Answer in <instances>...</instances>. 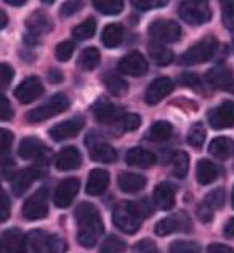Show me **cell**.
I'll return each instance as SVG.
<instances>
[{"instance_id": "obj_29", "label": "cell", "mask_w": 234, "mask_h": 253, "mask_svg": "<svg viewBox=\"0 0 234 253\" xmlns=\"http://www.w3.org/2000/svg\"><path fill=\"white\" fill-rule=\"evenodd\" d=\"M196 176H197V181L204 186L213 183L218 178L217 165L210 161H207V159H200L196 167Z\"/></svg>"}, {"instance_id": "obj_14", "label": "cell", "mask_w": 234, "mask_h": 253, "mask_svg": "<svg viewBox=\"0 0 234 253\" xmlns=\"http://www.w3.org/2000/svg\"><path fill=\"white\" fill-rule=\"evenodd\" d=\"M45 173L44 169L40 167H29V169H24L19 173H16L15 178L11 179V188L15 196H23L26 191L31 188V184L36 181L37 178H40Z\"/></svg>"}, {"instance_id": "obj_50", "label": "cell", "mask_w": 234, "mask_h": 253, "mask_svg": "<svg viewBox=\"0 0 234 253\" xmlns=\"http://www.w3.org/2000/svg\"><path fill=\"white\" fill-rule=\"evenodd\" d=\"M10 216V199L6 196V192L2 189L0 191V219L6 221Z\"/></svg>"}, {"instance_id": "obj_59", "label": "cell", "mask_w": 234, "mask_h": 253, "mask_svg": "<svg viewBox=\"0 0 234 253\" xmlns=\"http://www.w3.org/2000/svg\"><path fill=\"white\" fill-rule=\"evenodd\" d=\"M0 15H2V24H0V26H2V28H5V26H6V21H8V18H6V13L2 10V11H0Z\"/></svg>"}, {"instance_id": "obj_10", "label": "cell", "mask_w": 234, "mask_h": 253, "mask_svg": "<svg viewBox=\"0 0 234 253\" xmlns=\"http://www.w3.org/2000/svg\"><path fill=\"white\" fill-rule=\"evenodd\" d=\"M148 69H149L148 61H146L144 56L138 51L129 53V55L124 56L119 63V71L124 72L127 76H133V77L144 76L146 72H148Z\"/></svg>"}, {"instance_id": "obj_48", "label": "cell", "mask_w": 234, "mask_h": 253, "mask_svg": "<svg viewBox=\"0 0 234 253\" xmlns=\"http://www.w3.org/2000/svg\"><path fill=\"white\" fill-rule=\"evenodd\" d=\"M133 253H157V245L151 239H144V241L135 244Z\"/></svg>"}, {"instance_id": "obj_35", "label": "cell", "mask_w": 234, "mask_h": 253, "mask_svg": "<svg viewBox=\"0 0 234 253\" xmlns=\"http://www.w3.org/2000/svg\"><path fill=\"white\" fill-rule=\"evenodd\" d=\"M188 170H189V157L186 152L183 151H178L175 156L172 157V171L173 175L177 178L183 179L188 175Z\"/></svg>"}, {"instance_id": "obj_3", "label": "cell", "mask_w": 234, "mask_h": 253, "mask_svg": "<svg viewBox=\"0 0 234 253\" xmlns=\"http://www.w3.org/2000/svg\"><path fill=\"white\" fill-rule=\"evenodd\" d=\"M218 50V42L213 36H207L202 41H199L194 46H191L188 51H185L182 56L178 58V63L182 66H194L202 64L209 61Z\"/></svg>"}, {"instance_id": "obj_39", "label": "cell", "mask_w": 234, "mask_h": 253, "mask_svg": "<svg viewBox=\"0 0 234 253\" xmlns=\"http://www.w3.org/2000/svg\"><path fill=\"white\" fill-rule=\"evenodd\" d=\"M202 204L209 210H212V211L220 210L225 205V191L223 189H213V191H210L209 194L205 196Z\"/></svg>"}, {"instance_id": "obj_37", "label": "cell", "mask_w": 234, "mask_h": 253, "mask_svg": "<svg viewBox=\"0 0 234 253\" xmlns=\"http://www.w3.org/2000/svg\"><path fill=\"white\" fill-rule=\"evenodd\" d=\"M93 5L103 15H119L124 10V2H120V0H95Z\"/></svg>"}, {"instance_id": "obj_2", "label": "cell", "mask_w": 234, "mask_h": 253, "mask_svg": "<svg viewBox=\"0 0 234 253\" xmlns=\"http://www.w3.org/2000/svg\"><path fill=\"white\" fill-rule=\"evenodd\" d=\"M143 213L138 207V202H119L112 211V223L125 234H133L141 228Z\"/></svg>"}, {"instance_id": "obj_11", "label": "cell", "mask_w": 234, "mask_h": 253, "mask_svg": "<svg viewBox=\"0 0 234 253\" xmlns=\"http://www.w3.org/2000/svg\"><path fill=\"white\" fill-rule=\"evenodd\" d=\"M26 253H55L53 250V234L44 231H31L26 236Z\"/></svg>"}, {"instance_id": "obj_45", "label": "cell", "mask_w": 234, "mask_h": 253, "mask_svg": "<svg viewBox=\"0 0 234 253\" xmlns=\"http://www.w3.org/2000/svg\"><path fill=\"white\" fill-rule=\"evenodd\" d=\"M178 81L185 86H189V88L196 90V91H202V79L196 74H192V72H186V74L180 76Z\"/></svg>"}, {"instance_id": "obj_19", "label": "cell", "mask_w": 234, "mask_h": 253, "mask_svg": "<svg viewBox=\"0 0 234 253\" xmlns=\"http://www.w3.org/2000/svg\"><path fill=\"white\" fill-rule=\"evenodd\" d=\"M207 82H209L213 88L218 90H228L230 85L233 84V71L226 68L225 64H218L215 68H212L207 72Z\"/></svg>"}, {"instance_id": "obj_9", "label": "cell", "mask_w": 234, "mask_h": 253, "mask_svg": "<svg viewBox=\"0 0 234 253\" xmlns=\"http://www.w3.org/2000/svg\"><path fill=\"white\" fill-rule=\"evenodd\" d=\"M209 124L215 130H225L234 126V103L225 101L209 112Z\"/></svg>"}, {"instance_id": "obj_40", "label": "cell", "mask_w": 234, "mask_h": 253, "mask_svg": "<svg viewBox=\"0 0 234 253\" xmlns=\"http://www.w3.org/2000/svg\"><path fill=\"white\" fill-rule=\"evenodd\" d=\"M127 249V244L117 236H109L108 239H104V242L101 244L99 253H122Z\"/></svg>"}, {"instance_id": "obj_1", "label": "cell", "mask_w": 234, "mask_h": 253, "mask_svg": "<svg viewBox=\"0 0 234 253\" xmlns=\"http://www.w3.org/2000/svg\"><path fill=\"white\" fill-rule=\"evenodd\" d=\"M74 216L79 224V231H77L79 244L87 249L96 245L98 239L101 237L103 231H104L98 209L93 204L82 202L77 205Z\"/></svg>"}, {"instance_id": "obj_23", "label": "cell", "mask_w": 234, "mask_h": 253, "mask_svg": "<svg viewBox=\"0 0 234 253\" xmlns=\"http://www.w3.org/2000/svg\"><path fill=\"white\" fill-rule=\"evenodd\" d=\"M26 26H28V29H29V34L36 36V37L44 36L53 29L51 18L48 15H45L44 11L32 13V15L28 18V21H26Z\"/></svg>"}, {"instance_id": "obj_26", "label": "cell", "mask_w": 234, "mask_h": 253, "mask_svg": "<svg viewBox=\"0 0 234 253\" xmlns=\"http://www.w3.org/2000/svg\"><path fill=\"white\" fill-rule=\"evenodd\" d=\"M117 184L120 191L127 192V194H135L144 189L146 186V178L143 175H137V173H120L117 178Z\"/></svg>"}, {"instance_id": "obj_60", "label": "cell", "mask_w": 234, "mask_h": 253, "mask_svg": "<svg viewBox=\"0 0 234 253\" xmlns=\"http://www.w3.org/2000/svg\"><path fill=\"white\" fill-rule=\"evenodd\" d=\"M228 91H231L233 95H234V81H233V84L230 85V88H228Z\"/></svg>"}, {"instance_id": "obj_44", "label": "cell", "mask_w": 234, "mask_h": 253, "mask_svg": "<svg viewBox=\"0 0 234 253\" xmlns=\"http://www.w3.org/2000/svg\"><path fill=\"white\" fill-rule=\"evenodd\" d=\"M74 50H76V45L69 42V41H66V42H61V43H58L56 46V58L59 59V61H69L71 56L74 55Z\"/></svg>"}, {"instance_id": "obj_21", "label": "cell", "mask_w": 234, "mask_h": 253, "mask_svg": "<svg viewBox=\"0 0 234 253\" xmlns=\"http://www.w3.org/2000/svg\"><path fill=\"white\" fill-rule=\"evenodd\" d=\"M26 250V237L19 229H6L2 234L3 253H23Z\"/></svg>"}, {"instance_id": "obj_55", "label": "cell", "mask_w": 234, "mask_h": 253, "mask_svg": "<svg viewBox=\"0 0 234 253\" xmlns=\"http://www.w3.org/2000/svg\"><path fill=\"white\" fill-rule=\"evenodd\" d=\"M53 250H55V253H66V250H68L66 242L59 236H55V234H53Z\"/></svg>"}, {"instance_id": "obj_28", "label": "cell", "mask_w": 234, "mask_h": 253, "mask_svg": "<svg viewBox=\"0 0 234 253\" xmlns=\"http://www.w3.org/2000/svg\"><path fill=\"white\" fill-rule=\"evenodd\" d=\"M209 152L215 159L225 161V159H228L234 154V143L230 138H225V136L215 138L209 146Z\"/></svg>"}, {"instance_id": "obj_27", "label": "cell", "mask_w": 234, "mask_h": 253, "mask_svg": "<svg viewBox=\"0 0 234 253\" xmlns=\"http://www.w3.org/2000/svg\"><path fill=\"white\" fill-rule=\"evenodd\" d=\"M154 204L160 210H170L175 205V188L170 183H160L154 189Z\"/></svg>"}, {"instance_id": "obj_41", "label": "cell", "mask_w": 234, "mask_h": 253, "mask_svg": "<svg viewBox=\"0 0 234 253\" xmlns=\"http://www.w3.org/2000/svg\"><path fill=\"white\" fill-rule=\"evenodd\" d=\"M140 124H141V117L138 114H124L122 117H119L117 125L120 126L122 131H133L137 130Z\"/></svg>"}, {"instance_id": "obj_15", "label": "cell", "mask_w": 234, "mask_h": 253, "mask_svg": "<svg viewBox=\"0 0 234 253\" xmlns=\"http://www.w3.org/2000/svg\"><path fill=\"white\" fill-rule=\"evenodd\" d=\"M84 126V119L82 117H72L68 119L64 122H59L55 126H51L50 130V136L55 139V141H66V139L74 138L77 133L82 130Z\"/></svg>"}, {"instance_id": "obj_33", "label": "cell", "mask_w": 234, "mask_h": 253, "mask_svg": "<svg viewBox=\"0 0 234 253\" xmlns=\"http://www.w3.org/2000/svg\"><path fill=\"white\" fill-rule=\"evenodd\" d=\"M172 131H173V126L169 122L157 121L151 125V128L148 131V139H151V141H154V143H162L172 136Z\"/></svg>"}, {"instance_id": "obj_17", "label": "cell", "mask_w": 234, "mask_h": 253, "mask_svg": "<svg viewBox=\"0 0 234 253\" xmlns=\"http://www.w3.org/2000/svg\"><path fill=\"white\" fill-rule=\"evenodd\" d=\"M18 154L21 159H28V161H31V159L42 161L45 156H48V148L37 138H24L19 143Z\"/></svg>"}, {"instance_id": "obj_30", "label": "cell", "mask_w": 234, "mask_h": 253, "mask_svg": "<svg viewBox=\"0 0 234 253\" xmlns=\"http://www.w3.org/2000/svg\"><path fill=\"white\" fill-rule=\"evenodd\" d=\"M101 41L106 48H117L124 41V29L120 24H108L103 29Z\"/></svg>"}, {"instance_id": "obj_56", "label": "cell", "mask_w": 234, "mask_h": 253, "mask_svg": "<svg viewBox=\"0 0 234 253\" xmlns=\"http://www.w3.org/2000/svg\"><path fill=\"white\" fill-rule=\"evenodd\" d=\"M48 81L51 84H59L63 81V72H59L58 69H51L48 72Z\"/></svg>"}, {"instance_id": "obj_54", "label": "cell", "mask_w": 234, "mask_h": 253, "mask_svg": "<svg viewBox=\"0 0 234 253\" xmlns=\"http://www.w3.org/2000/svg\"><path fill=\"white\" fill-rule=\"evenodd\" d=\"M138 207H140V210H141V213H143V216L146 218V216H151L152 215V211H154V209H152V205H151V202H149V199H141V201L138 202Z\"/></svg>"}, {"instance_id": "obj_49", "label": "cell", "mask_w": 234, "mask_h": 253, "mask_svg": "<svg viewBox=\"0 0 234 253\" xmlns=\"http://www.w3.org/2000/svg\"><path fill=\"white\" fill-rule=\"evenodd\" d=\"M0 117H2V121L6 122V121H11L13 119V108L10 101L6 99L5 95L0 96Z\"/></svg>"}, {"instance_id": "obj_42", "label": "cell", "mask_w": 234, "mask_h": 253, "mask_svg": "<svg viewBox=\"0 0 234 253\" xmlns=\"http://www.w3.org/2000/svg\"><path fill=\"white\" fill-rule=\"evenodd\" d=\"M170 253H200V249L196 242L175 241L170 245Z\"/></svg>"}, {"instance_id": "obj_46", "label": "cell", "mask_w": 234, "mask_h": 253, "mask_svg": "<svg viewBox=\"0 0 234 253\" xmlns=\"http://www.w3.org/2000/svg\"><path fill=\"white\" fill-rule=\"evenodd\" d=\"M132 5L135 6L137 10H141V11H148L152 8H160V6H165L167 2L165 0H133Z\"/></svg>"}, {"instance_id": "obj_32", "label": "cell", "mask_w": 234, "mask_h": 253, "mask_svg": "<svg viewBox=\"0 0 234 253\" xmlns=\"http://www.w3.org/2000/svg\"><path fill=\"white\" fill-rule=\"evenodd\" d=\"M149 56L152 58L157 66H169L173 61V53L167 48L165 45L159 43V42H151L148 46Z\"/></svg>"}, {"instance_id": "obj_5", "label": "cell", "mask_w": 234, "mask_h": 253, "mask_svg": "<svg viewBox=\"0 0 234 253\" xmlns=\"http://www.w3.org/2000/svg\"><path fill=\"white\" fill-rule=\"evenodd\" d=\"M178 15L185 23L191 26H200L210 21L212 10L207 2L191 0V2H182L178 6Z\"/></svg>"}, {"instance_id": "obj_51", "label": "cell", "mask_w": 234, "mask_h": 253, "mask_svg": "<svg viewBox=\"0 0 234 253\" xmlns=\"http://www.w3.org/2000/svg\"><path fill=\"white\" fill-rule=\"evenodd\" d=\"M13 77H15V71H13L11 66L2 63V90H5L11 84Z\"/></svg>"}, {"instance_id": "obj_52", "label": "cell", "mask_w": 234, "mask_h": 253, "mask_svg": "<svg viewBox=\"0 0 234 253\" xmlns=\"http://www.w3.org/2000/svg\"><path fill=\"white\" fill-rule=\"evenodd\" d=\"M82 3L80 2H66L63 3V8H61V16H72L80 10Z\"/></svg>"}, {"instance_id": "obj_18", "label": "cell", "mask_w": 234, "mask_h": 253, "mask_svg": "<svg viewBox=\"0 0 234 253\" xmlns=\"http://www.w3.org/2000/svg\"><path fill=\"white\" fill-rule=\"evenodd\" d=\"M80 164H82V156H80L79 149L74 148V146H68V148L59 151L55 161V165L59 171L76 170L80 167Z\"/></svg>"}, {"instance_id": "obj_47", "label": "cell", "mask_w": 234, "mask_h": 253, "mask_svg": "<svg viewBox=\"0 0 234 253\" xmlns=\"http://www.w3.org/2000/svg\"><path fill=\"white\" fill-rule=\"evenodd\" d=\"M11 143H13V133L8 130H2L0 131V146H2V159H6V154L11 149Z\"/></svg>"}, {"instance_id": "obj_43", "label": "cell", "mask_w": 234, "mask_h": 253, "mask_svg": "<svg viewBox=\"0 0 234 253\" xmlns=\"http://www.w3.org/2000/svg\"><path fill=\"white\" fill-rule=\"evenodd\" d=\"M222 13H223V23L226 29L234 34V0L230 2H222Z\"/></svg>"}, {"instance_id": "obj_8", "label": "cell", "mask_w": 234, "mask_h": 253, "mask_svg": "<svg viewBox=\"0 0 234 253\" xmlns=\"http://www.w3.org/2000/svg\"><path fill=\"white\" fill-rule=\"evenodd\" d=\"M149 34L160 42L172 43L180 41L182 28L178 26V23L172 21V19H157V21L149 26Z\"/></svg>"}, {"instance_id": "obj_38", "label": "cell", "mask_w": 234, "mask_h": 253, "mask_svg": "<svg viewBox=\"0 0 234 253\" xmlns=\"http://www.w3.org/2000/svg\"><path fill=\"white\" fill-rule=\"evenodd\" d=\"M204 141H205V128L200 122H196L188 131V144L199 149L204 146Z\"/></svg>"}, {"instance_id": "obj_4", "label": "cell", "mask_w": 234, "mask_h": 253, "mask_svg": "<svg viewBox=\"0 0 234 253\" xmlns=\"http://www.w3.org/2000/svg\"><path fill=\"white\" fill-rule=\"evenodd\" d=\"M69 98L63 95V93H58L53 98H50L48 103H45L42 106H39V108L29 111L28 114H26V119H28V122L31 124H37V122H42V121H47V119H51L58 114H61L66 109L69 108Z\"/></svg>"}, {"instance_id": "obj_6", "label": "cell", "mask_w": 234, "mask_h": 253, "mask_svg": "<svg viewBox=\"0 0 234 253\" xmlns=\"http://www.w3.org/2000/svg\"><path fill=\"white\" fill-rule=\"evenodd\" d=\"M48 215V189L40 188L23 204V216L29 221L42 219Z\"/></svg>"}, {"instance_id": "obj_31", "label": "cell", "mask_w": 234, "mask_h": 253, "mask_svg": "<svg viewBox=\"0 0 234 253\" xmlns=\"http://www.w3.org/2000/svg\"><path fill=\"white\" fill-rule=\"evenodd\" d=\"M103 81L108 91L114 96H124L127 90H129V84L125 82V79L122 76L116 74V72H108V74L103 77Z\"/></svg>"}, {"instance_id": "obj_58", "label": "cell", "mask_w": 234, "mask_h": 253, "mask_svg": "<svg viewBox=\"0 0 234 253\" xmlns=\"http://www.w3.org/2000/svg\"><path fill=\"white\" fill-rule=\"evenodd\" d=\"M6 3L13 6H23L26 3V0H6Z\"/></svg>"}, {"instance_id": "obj_12", "label": "cell", "mask_w": 234, "mask_h": 253, "mask_svg": "<svg viewBox=\"0 0 234 253\" xmlns=\"http://www.w3.org/2000/svg\"><path fill=\"white\" fill-rule=\"evenodd\" d=\"M79 192V179L76 178H66L64 181L58 184V188L53 196L55 205L59 209H66L72 204V201L76 199Z\"/></svg>"}, {"instance_id": "obj_22", "label": "cell", "mask_w": 234, "mask_h": 253, "mask_svg": "<svg viewBox=\"0 0 234 253\" xmlns=\"http://www.w3.org/2000/svg\"><path fill=\"white\" fill-rule=\"evenodd\" d=\"M125 162L132 165V167L140 169H149L156 164V156L151 151L143 148H132L125 154Z\"/></svg>"}, {"instance_id": "obj_25", "label": "cell", "mask_w": 234, "mask_h": 253, "mask_svg": "<svg viewBox=\"0 0 234 253\" xmlns=\"http://www.w3.org/2000/svg\"><path fill=\"white\" fill-rule=\"evenodd\" d=\"M89 148H90V157L95 162H103V164L116 162L117 152L111 144L104 141H96V143H89Z\"/></svg>"}, {"instance_id": "obj_24", "label": "cell", "mask_w": 234, "mask_h": 253, "mask_svg": "<svg viewBox=\"0 0 234 253\" xmlns=\"http://www.w3.org/2000/svg\"><path fill=\"white\" fill-rule=\"evenodd\" d=\"M92 112H93V116H95L96 121L101 122V124L114 122L117 119V114H119L117 106L112 104L111 101H108V99H98V101L93 104Z\"/></svg>"}, {"instance_id": "obj_36", "label": "cell", "mask_w": 234, "mask_h": 253, "mask_svg": "<svg viewBox=\"0 0 234 253\" xmlns=\"http://www.w3.org/2000/svg\"><path fill=\"white\" fill-rule=\"evenodd\" d=\"M96 32V21L93 18H89L77 24L74 29H72V36L79 41H87V39H92Z\"/></svg>"}, {"instance_id": "obj_7", "label": "cell", "mask_w": 234, "mask_h": 253, "mask_svg": "<svg viewBox=\"0 0 234 253\" xmlns=\"http://www.w3.org/2000/svg\"><path fill=\"white\" fill-rule=\"evenodd\" d=\"M191 229H192V223L186 211H178L175 215L160 219L156 224L157 236H169L172 232H189Z\"/></svg>"}, {"instance_id": "obj_13", "label": "cell", "mask_w": 234, "mask_h": 253, "mask_svg": "<svg viewBox=\"0 0 234 253\" xmlns=\"http://www.w3.org/2000/svg\"><path fill=\"white\" fill-rule=\"evenodd\" d=\"M42 93H44V85L40 82V79L28 77L18 85V88L15 90V98H18L19 103L29 104L34 99H37Z\"/></svg>"}, {"instance_id": "obj_53", "label": "cell", "mask_w": 234, "mask_h": 253, "mask_svg": "<svg viewBox=\"0 0 234 253\" xmlns=\"http://www.w3.org/2000/svg\"><path fill=\"white\" fill-rule=\"evenodd\" d=\"M207 253H234V249L225 244H212L207 249Z\"/></svg>"}, {"instance_id": "obj_34", "label": "cell", "mask_w": 234, "mask_h": 253, "mask_svg": "<svg viewBox=\"0 0 234 253\" xmlns=\"http://www.w3.org/2000/svg\"><path fill=\"white\" fill-rule=\"evenodd\" d=\"M99 59H101V55L96 48H85L82 53L79 55V68L84 71H92L95 69L96 66L99 64Z\"/></svg>"}, {"instance_id": "obj_61", "label": "cell", "mask_w": 234, "mask_h": 253, "mask_svg": "<svg viewBox=\"0 0 234 253\" xmlns=\"http://www.w3.org/2000/svg\"><path fill=\"white\" fill-rule=\"evenodd\" d=\"M231 204H233V207H234V188H233V194H231Z\"/></svg>"}, {"instance_id": "obj_16", "label": "cell", "mask_w": 234, "mask_h": 253, "mask_svg": "<svg viewBox=\"0 0 234 253\" xmlns=\"http://www.w3.org/2000/svg\"><path fill=\"white\" fill-rule=\"evenodd\" d=\"M173 90V82L169 77H157L156 81H152L151 85L146 90V103L148 104H157L162 99L170 95Z\"/></svg>"}, {"instance_id": "obj_57", "label": "cell", "mask_w": 234, "mask_h": 253, "mask_svg": "<svg viewBox=\"0 0 234 253\" xmlns=\"http://www.w3.org/2000/svg\"><path fill=\"white\" fill-rule=\"evenodd\" d=\"M225 234L228 236V237H234V218L230 219V221L226 223V226H225Z\"/></svg>"}, {"instance_id": "obj_20", "label": "cell", "mask_w": 234, "mask_h": 253, "mask_svg": "<svg viewBox=\"0 0 234 253\" xmlns=\"http://www.w3.org/2000/svg\"><path fill=\"white\" fill-rule=\"evenodd\" d=\"M109 186V173L101 169H95L90 171L87 179V194L89 196H101Z\"/></svg>"}]
</instances>
